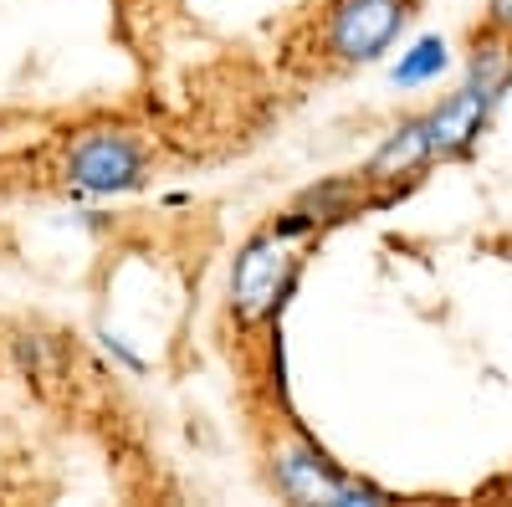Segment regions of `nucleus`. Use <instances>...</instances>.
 I'll list each match as a JSON object with an SVG mask.
<instances>
[{
    "label": "nucleus",
    "instance_id": "6",
    "mask_svg": "<svg viewBox=\"0 0 512 507\" xmlns=\"http://www.w3.org/2000/svg\"><path fill=\"white\" fill-rule=\"evenodd\" d=\"M482 31H497L512 41V0H487V26Z\"/></svg>",
    "mask_w": 512,
    "mask_h": 507
},
{
    "label": "nucleus",
    "instance_id": "7",
    "mask_svg": "<svg viewBox=\"0 0 512 507\" xmlns=\"http://www.w3.org/2000/svg\"><path fill=\"white\" fill-rule=\"evenodd\" d=\"M507 492H512V477H507Z\"/></svg>",
    "mask_w": 512,
    "mask_h": 507
},
{
    "label": "nucleus",
    "instance_id": "5",
    "mask_svg": "<svg viewBox=\"0 0 512 507\" xmlns=\"http://www.w3.org/2000/svg\"><path fill=\"white\" fill-rule=\"evenodd\" d=\"M441 67H446V41H420V47L400 62L395 82H405V88H410V82H431Z\"/></svg>",
    "mask_w": 512,
    "mask_h": 507
},
{
    "label": "nucleus",
    "instance_id": "4",
    "mask_svg": "<svg viewBox=\"0 0 512 507\" xmlns=\"http://www.w3.org/2000/svg\"><path fill=\"white\" fill-rule=\"evenodd\" d=\"M272 477H277V487H282L292 502H390V492H379L374 482L349 477L338 461H328V456H323L318 446H308V441L282 446Z\"/></svg>",
    "mask_w": 512,
    "mask_h": 507
},
{
    "label": "nucleus",
    "instance_id": "3",
    "mask_svg": "<svg viewBox=\"0 0 512 507\" xmlns=\"http://www.w3.org/2000/svg\"><path fill=\"white\" fill-rule=\"evenodd\" d=\"M149 180V144L128 129L77 134L62 159V185L82 195H123Z\"/></svg>",
    "mask_w": 512,
    "mask_h": 507
},
{
    "label": "nucleus",
    "instance_id": "1",
    "mask_svg": "<svg viewBox=\"0 0 512 507\" xmlns=\"http://www.w3.org/2000/svg\"><path fill=\"white\" fill-rule=\"evenodd\" d=\"M303 246L308 241H292L272 226L251 231L236 251L231 262V313L241 328H262L282 313L287 292L297 287V277H303Z\"/></svg>",
    "mask_w": 512,
    "mask_h": 507
},
{
    "label": "nucleus",
    "instance_id": "2",
    "mask_svg": "<svg viewBox=\"0 0 512 507\" xmlns=\"http://www.w3.org/2000/svg\"><path fill=\"white\" fill-rule=\"evenodd\" d=\"M415 0H328L318 57L328 67H369L405 36Z\"/></svg>",
    "mask_w": 512,
    "mask_h": 507
}]
</instances>
